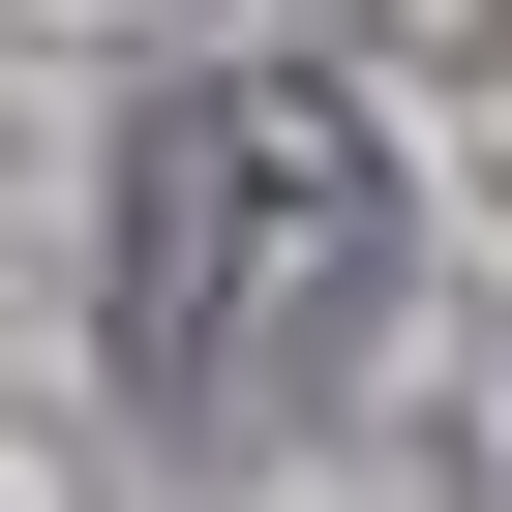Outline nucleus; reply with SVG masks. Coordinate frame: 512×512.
<instances>
[{
    "mask_svg": "<svg viewBox=\"0 0 512 512\" xmlns=\"http://www.w3.org/2000/svg\"><path fill=\"white\" fill-rule=\"evenodd\" d=\"M392 332V151L302 61H181L121 121V392L181 452H302Z\"/></svg>",
    "mask_w": 512,
    "mask_h": 512,
    "instance_id": "f257e3e1",
    "label": "nucleus"
}]
</instances>
